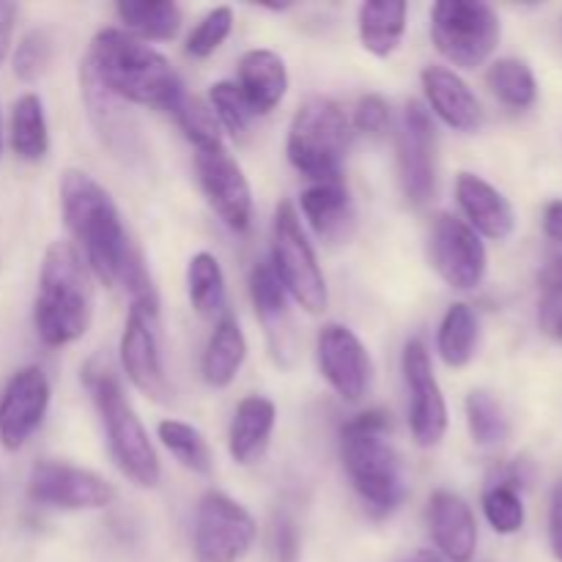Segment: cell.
<instances>
[{"label":"cell","instance_id":"6da1fadb","mask_svg":"<svg viewBox=\"0 0 562 562\" xmlns=\"http://www.w3.org/2000/svg\"><path fill=\"white\" fill-rule=\"evenodd\" d=\"M60 212L93 278L108 289H124L137 305L157 307V291L146 272L140 250L132 245L113 195L86 170H64L60 176Z\"/></svg>","mask_w":562,"mask_h":562},{"label":"cell","instance_id":"7a4b0ae2","mask_svg":"<svg viewBox=\"0 0 562 562\" xmlns=\"http://www.w3.org/2000/svg\"><path fill=\"white\" fill-rule=\"evenodd\" d=\"M86 69L119 102L157 108L170 113L184 86L170 60L151 44L119 27H104L93 36Z\"/></svg>","mask_w":562,"mask_h":562},{"label":"cell","instance_id":"3957f363","mask_svg":"<svg viewBox=\"0 0 562 562\" xmlns=\"http://www.w3.org/2000/svg\"><path fill=\"white\" fill-rule=\"evenodd\" d=\"M390 431V415L382 409L362 412L340 426V461L373 519L395 514L406 497L404 461Z\"/></svg>","mask_w":562,"mask_h":562},{"label":"cell","instance_id":"277c9868","mask_svg":"<svg viewBox=\"0 0 562 562\" xmlns=\"http://www.w3.org/2000/svg\"><path fill=\"white\" fill-rule=\"evenodd\" d=\"M93 318L91 269L71 241H53L44 252L33 327L49 349H60L88 333Z\"/></svg>","mask_w":562,"mask_h":562},{"label":"cell","instance_id":"5b68a950","mask_svg":"<svg viewBox=\"0 0 562 562\" xmlns=\"http://www.w3.org/2000/svg\"><path fill=\"white\" fill-rule=\"evenodd\" d=\"M86 387L91 393L93 406L99 412L104 434H108L110 456L119 464V470L130 477L135 486L154 488L162 481V464L154 450L148 431L143 428L140 417L135 415L130 401L124 398L119 376L113 368L102 360H91L82 371Z\"/></svg>","mask_w":562,"mask_h":562},{"label":"cell","instance_id":"8992f818","mask_svg":"<svg viewBox=\"0 0 562 562\" xmlns=\"http://www.w3.org/2000/svg\"><path fill=\"white\" fill-rule=\"evenodd\" d=\"M351 143V121L329 97H313L294 113L289 126L291 165L311 181L344 179L346 151Z\"/></svg>","mask_w":562,"mask_h":562},{"label":"cell","instance_id":"52a82bcc","mask_svg":"<svg viewBox=\"0 0 562 562\" xmlns=\"http://www.w3.org/2000/svg\"><path fill=\"white\" fill-rule=\"evenodd\" d=\"M431 38L459 69H477L503 38L497 11L481 0H439L431 5Z\"/></svg>","mask_w":562,"mask_h":562},{"label":"cell","instance_id":"ba28073f","mask_svg":"<svg viewBox=\"0 0 562 562\" xmlns=\"http://www.w3.org/2000/svg\"><path fill=\"white\" fill-rule=\"evenodd\" d=\"M272 269L283 283L285 294L307 313H322L329 302L327 280H324L318 258L302 231L294 203L280 201L272 220Z\"/></svg>","mask_w":562,"mask_h":562},{"label":"cell","instance_id":"9c48e42d","mask_svg":"<svg viewBox=\"0 0 562 562\" xmlns=\"http://www.w3.org/2000/svg\"><path fill=\"white\" fill-rule=\"evenodd\" d=\"M256 541V521L245 505L223 492H206L192 521V554L198 562H239Z\"/></svg>","mask_w":562,"mask_h":562},{"label":"cell","instance_id":"30bf717a","mask_svg":"<svg viewBox=\"0 0 562 562\" xmlns=\"http://www.w3.org/2000/svg\"><path fill=\"white\" fill-rule=\"evenodd\" d=\"M398 179L412 206H426L437 192V126L420 102H406L398 132Z\"/></svg>","mask_w":562,"mask_h":562},{"label":"cell","instance_id":"8fae6325","mask_svg":"<svg viewBox=\"0 0 562 562\" xmlns=\"http://www.w3.org/2000/svg\"><path fill=\"white\" fill-rule=\"evenodd\" d=\"M27 497L42 508L102 510L115 503L113 483L66 461H36L27 475Z\"/></svg>","mask_w":562,"mask_h":562},{"label":"cell","instance_id":"7c38bea8","mask_svg":"<svg viewBox=\"0 0 562 562\" xmlns=\"http://www.w3.org/2000/svg\"><path fill=\"white\" fill-rule=\"evenodd\" d=\"M428 258L450 289L472 291L486 278V245L456 214H437L434 217L431 228H428Z\"/></svg>","mask_w":562,"mask_h":562},{"label":"cell","instance_id":"4fadbf2b","mask_svg":"<svg viewBox=\"0 0 562 562\" xmlns=\"http://www.w3.org/2000/svg\"><path fill=\"white\" fill-rule=\"evenodd\" d=\"M406 393H409V431L420 448H437L448 434V404L431 368L423 340H409L401 357Z\"/></svg>","mask_w":562,"mask_h":562},{"label":"cell","instance_id":"5bb4252c","mask_svg":"<svg viewBox=\"0 0 562 562\" xmlns=\"http://www.w3.org/2000/svg\"><path fill=\"white\" fill-rule=\"evenodd\" d=\"M195 173L209 206L236 234H245L252 223V190L245 170L239 168L228 148L195 151Z\"/></svg>","mask_w":562,"mask_h":562},{"label":"cell","instance_id":"9a60e30c","mask_svg":"<svg viewBox=\"0 0 562 562\" xmlns=\"http://www.w3.org/2000/svg\"><path fill=\"white\" fill-rule=\"evenodd\" d=\"M49 409V379L38 366L14 371L0 393V445L16 453L38 431Z\"/></svg>","mask_w":562,"mask_h":562},{"label":"cell","instance_id":"2e32d148","mask_svg":"<svg viewBox=\"0 0 562 562\" xmlns=\"http://www.w3.org/2000/svg\"><path fill=\"white\" fill-rule=\"evenodd\" d=\"M119 355L126 379L135 384V390L154 401L168 398V379H165L162 351H159L157 338V307L132 302L124 333H121Z\"/></svg>","mask_w":562,"mask_h":562},{"label":"cell","instance_id":"e0dca14e","mask_svg":"<svg viewBox=\"0 0 562 562\" xmlns=\"http://www.w3.org/2000/svg\"><path fill=\"white\" fill-rule=\"evenodd\" d=\"M318 371L329 387L349 404H357L371 384V357L362 340L344 324H324L316 338Z\"/></svg>","mask_w":562,"mask_h":562},{"label":"cell","instance_id":"ac0fdd59","mask_svg":"<svg viewBox=\"0 0 562 562\" xmlns=\"http://www.w3.org/2000/svg\"><path fill=\"white\" fill-rule=\"evenodd\" d=\"M247 285H250L252 307H256V316L261 318L263 329H267L274 357L289 366L291 355H294V322H291L289 294H285L278 274H274L272 263L258 261L250 269Z\"/></svg>","mask_w":562,"mask_h":562},{"label":"cell","instance_id":"d6986e66","mask_svg":"<svg viewBox=\"0 0 562 562\" xmlns=\"http://www.w3.org/2000/svg\"><path fill=\"white\" fill-rule=\"evenodd\" d=\"M456 201H459L464 223L475 231L477 236L503 241L514 234L516 214L508 198L488 184L486 179L475 173H459L456 181Z\"/></svg>","mask_w":562,"mask_h":562},{"label":"cell","instance_id":"ffe728a7","mask_svg":"<svg viewBox=\"0 0 562 562\" xmlns=\"http://www.w3.org/2000/svg\"><path fill=\"white\" fill-rule=\"evenodd\" d=\"M428 527L439 552L450 562H470L477 549L475 514L456 492H437L428 503Z\"/></svg>","mask_w":562,"mask_h":562},{"label":"cell","instance_id":"44dd1931","mask_svg":"<svg viewBox=\"0 0 562 562\" xmlns=\"http://www.w3.org/2000/svg\"><path fill=\"white\" fill-rule=\"evenodd\" d=\"M428 108L456 132H475L483 124L481 99L448 66H426L420 75Z\"/></svg>","mask_w":562,"mask_h":562},{"label":"cell","instance_id":"7402d4cb","mask_svg":"<svg viewBox=\"0 0 562 562\" xmlns=\"http://www.w3.org/2000/svg\"><path fill=\"white\" fill-rule=\"evenodd\" d=\"M300 206L318 239L327 245H344L355 234V206L344 179L313 181L302 192Z\"/></svg>","mask_w":562,"mask_h":562},{"label":"cell","instance_id":"603a6c76","mask_svg":"<svg viewBox=\"0 0 562 562\" xmlns=\"http://www.w3.org/2000/svg\"><path fill=\"white\" fill-rule=\"evenodd\" d=\"M278 409L263 395H247L239 401L228 428V453L236 464L250 467L267 453L272 439Z\"/></svg>","mask_w":562,"mask_h":562},{"label":"cell","instance_id":"cb8c5ba5","mask_svg":"<svg viewBox=\"0 0 562 562\" xmlns=\"http://www.w3.org/2000/svg\"><path fill=\"white\" fill-rule=\"evenodd\" d=\"M239 91L256 115H269L289 91L285 60L272 49H250L239 60Z\"/></svg>","mask_w":562,"mask_h":562},{"label":"cell","instance_id":"d4e9b609","mask_svg":"<svg viewBox=\"0 0 562 562\" xmlns=\"http://www.w3.org/2000/svg\"><path fill=\"white\" fill-rule=\"evenodd\" d=\"M247 360V338L241 333L239 322L234 316H223L209 335V344L203 349L201 373L203 382L214 390H223L239 376L241 366Z\"/></svg>","mask_w":562,"mask_h":562},{"label":"cell","instance_id":"484cf974","mask_svg":"<svg viewBox=\"0 0 562 562\" xmlns=\"http://www.w3.org/2000/svg\"><path fill=\"white\" fill-rule=\"evenodd\" d=\"M409 5L404 0H368L357 11V31L362 47L376 58H390L401 47L406 33Z\"/></svg>","mask_w":562,"mask_h":562},{"label":"cell","instance_id":"4316f807","mask_svg":"<svg viewBox=\"0 0 562 562\" xmlns=\"http://www.w3.org/2000/svg\"><path fill=\"white\" fill-rule=\"evenodd\" d=\"M9 146L22 162H42L49 151V130L44 102L27 91L14 102L9 115Z\"/></svg>","mask_w":562,"mask_h":562},{"label":"cell","instance_id":"83f0119b","mask_svg":"<svg viewBox=\"0 0 562 562\" xmlns=\"http://www.w3.org/2000/svg\"><path fill=\"white\" fill-rule=\"evenodd\" d=\"M115 14L126 33L140 42H170L181 31V9L173 0H121Z\"/></svg>","mask_w":562,"mask_h":562},{"label":"cell","instance_id":"f1b7e54d","mask_svg":"<svg viewBox=\"0 0 562 562\" xmlns=\"http://www.w3.org/2000/svg\"><path fill=\"white\" fill-rule=\"evenodd\" d=\"M477 338H481V324H477L475 311L467 302H453L442 316L437 333V351L445 366H470L477 349Z\"/></svg>","mask_w":562,"mask_h":562},{"label":"cell","instance_id":"f546056e","mask_svg":"<svg viewBox=\"0 0 562 562\" xmlns=\"http://www.w3.org/2000/svg\"><path fill=\"white\" fill-rule=\"evenodd\" d=\"M187 296L198 316L214 318L225 311V274L212 252H195L187 267Z\"/></svg>","mask_w":562,"mask_h":562},{"label":"cell","instance_id":"4dcf8cb0","mask_svg":"<svg viewBox=\"0 0 562 562\" xmlns=\"http://www.w3.org/2000/svg\"><path fill=\"white\" fill-rule=\"evenodd\" d=\"M486 82L494 97L510 110H530L538 102V80L521 58H499L488 66Z\"/></svg>","mask_w":562,"mask_h":562},{"label":"cell","instance_id":"1f68e13d","mask_svg":"<svg viewBox=\"0 0 562 562\" xmlns=\"http://www.w3.org/2000/svg\"><path fill=\"white\" fill-rule=\"evenodd\" d=\"M157 434L159 439H162L165 448L173 453V459L179 461L184 470L195 472V475H212V448H209L206 437H203L195 426H190V423L184 420H162L157 426Z\"/></svg>","mask_w":562,"mask_h":562},{"label":"cell","instance_id":"d6a6232c","mask_svg":"<svg viewBox=\"0 0 562 562\" xmlns=\"http://www.w3.org/2000/svg\"><path fill=\"white\" fill-rule=\"evenodd\" d=\"M170 115L176 119L179 130L184 132L187 140L195 146V151H209V148L225 146L223 126H220L212 104L203 102L201 97H190L184 91L179 102L173 104V110H170Z\"/></svg>","mask_w":562,"mask_h":562},{"label":"cell","instance_id":"836d02e7","mask_svg":"<svg viewBox=\"0 0 562 562\" xmlns=\"http://www.w3.org/2000/svg\"><path fill=\"white\" fill-rule=\"evenodd\" d=\"M467 426H470L472 442L481 448H497L510 434L508 415L488 390H472L467 395Z\"/></svg>","mask_w":562,"mask_h":562},{"label":"cell","instance_id":"e575fe53","mask_svg":"<svg viewBox=\"0 0 562 562\" xmlns=\"http://www.w3.org/2000/svg\"><path fill=\"white\" fill-rule=\"evenodd\" d=\"M483 516L499 536H516L525 527V503L516 483H494L483 492Z\"/></svg>","mask_w":562,"mask_h":562},{"label":"cell","instance_id":"d590c367","mask_svg":"<svg viewBox=\"0 0 562 562\" xmlns=\"http://www.w3.org/2000/svg\"><path fill=\"white\" fill-rule=\"evenodd\" d=\"M49 64H53V38L42 27L27 31L14 47V53H11V71L25 86L42 80L47 75Z\"/></svg>","mask_w":562,"mask_h":562},{"label":"cell","instance_id":"8d00e7d4","mask_svg":"<svg viewBox=\"0 0 562 562\" xmlns=\"http://www.w3.org/2000/svg\"><path fill=\"white\" fill-rule=\"evenodd\" d=\"M209 104H212L220 126L228 130L234 137H245L247 132H250V124L252 119H256V113L250 110L245 93L239 91L236 82L231 80L214 82L212 91H209Z\"/></svg>","mask_w":562,"mask_h":562},{"label":"cell","instance_id":"74e56055","mask_svg":"<svg viewBox=\"0 0 562 562\" xmlns=\"http://www.w3.org/2000/svg\"><path fill=\"white\" fill-rule=\"evenodd\" d=\"M231 31H234V9L217 5L209 14H203L201 22L187 36V55H192V58H209V55H214L223 47Z\"/></svg>","mask_w":562,"mask_h":562},{"label":"cell","instance_id":"f35d334b","mask_svg":"<svg viewBox=\"0 0 562 562\" xmlns=\"http://www.w3.org/2000/svg\"><path fill=\"white\" fill-rule=\"evenodd\" d=\"M390 124H393V115H390V104L384 102V97H379V93L360 97L355 108V126L362 135L382 137L390 130Z\"/></svg>","mask_w":562,"mask_h":562},{"label":"cell","instance_id":"ab89813d","mask_svg":"<svg viewBox=\"0 0 562 562\" xmlns=\"http://www.w3.org/2000/svg\"><path fill=\"white\" fill-rule=\"evenodd\" d=\"M541 289V324L562 311V256H552L538 272Z\"/></svg>","mask_w":562,"mask_h":562},{"label":"cell","instance_id":"60d3db41","mask_svg":"<svg viewBox=\"0 0 562 562\" xmlns=\"http://www.w3.org/2000/svg\"><path fill=\"white\" fill-rule=\"evenodd\" d=\"M269 547H272L274 562H296L300 560V527H296L294 516L278 514L272 521V536H269Z\"/></svg>","mask_w":562,"mask_h":562},{"label":"cell","instance_id":"b9f144b4","mask_svg":"<svg viewBox=\"0 0 562 562\" xmlns=\"http://www.w3.org/2000/svg\"><path fill=\"white\" fill-rule=\"evenodd\" d=\"M549 549L554 560L562 562V477L554 483L552 499H549Z\"/></svg>","mask_w":562,"mask_h":562},{"label":"cell","instance_id":"7bdbcfd3","mask_svg":"<svg viewBox=\"0 0 562 562\" xmlns=\"http://www.w3.org/2000/svg\"><path fill=\"white\" fill-rule=\"evenodd\" d=\"M16 14H20V5L9 3V0H0V66H3L11 55Z\"/></svg>","mask_w":562,"mask_h":562},{"label":"cell","instance_id":"ee69618b","mask_svg":"<svg viewBox=\"0 0 562 562\" xmlns=\"http://www.w3.org/2000/svg\"><path fill=\"white\" fill-rule=\"evenodd\" d=\"M543 234L552 241H558V245H562V198L543 209Z\"/></svg>","mask_w":562,"mask_h":562},{"label":"cell","instance_id":"f6af8a7d","mask_svg":"<svg viewBox=\"0 0 562 562\" xmlns=\"http://www.w3.org/2000/svg\"><path fill=\"white\" fill-rule=\"evenodd\" d=\"M543 329H547L549 335H554V338H558L560 344H562V311L554 313V316L549 318L547 324H543Z\"/></svg>","mask_w":562,"mask_h":562},{"label":"cell","instance_id":"bcb514c9","mask_svg":"<svg viewBox=\"0 0 562 562\" xmlns=\"http://www.w3.org/2000/svg\"><path fill=\"white\" fill-rule=\"evenodd\" d=\"M401 562H442V558H439V554H434V552H428V549H420V552L409 554V558L401 560Z\"/></svg>","mask_w":562,"mask_h":562},{"label":"cell","instance_id":"7dc6e473","mask_svg":"<svg viewBox=\"0 0 562 562\" xmlns=\"http://www.w3.org/2000/svg\"><path fill=\"white\" fill-rule=\"evenodd\" d=\"M0 151H3V115H0Z\"/></svg>","mask_w":562,"mask_h":562}]
</instances>
